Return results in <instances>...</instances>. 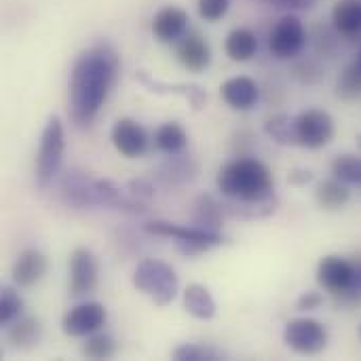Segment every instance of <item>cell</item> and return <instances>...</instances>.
Segmentation results:
<instances>
[{
    "mask_svg": "<svg viewBox=\"0 0 361 361\" xmlns=\"http://www.w3.org/2000/svg\"><path fill=\"white\" fill-rule=\"evenodd\" d=\"M59 195L68 207H99V178H91L85 171L70 169L61 180Z\"/></svg>",
    "mask_w": 361,
    "mask_h": 361,
    "instance_id": "cell-10",
    "label": "cell"
},
{
    "mask_svg": "<svg viewBox=\"0 0 361 361\" xmlns=\"http://www.w3.org/2000/svg\"><path fill=\"white\" fill-rule=\"evenodd\" d=\"M360 336H361V330H360Z\"/></svg>",
    "mask_w": 361,
    "mask_h": 361,
    "instance_id": "cell-38",
    "label": "cell"
},
{
    "mask_svg": "<svg viewBox=\"0 0 361 361\" xmlns=\"http://www.w3.org/2000/svg\"><path fill=\"white\" fill-rule=\"evenodd\" d=\"M118 72V55L110 44H95L82 51L70 70L68 112L78 127L95 121Z\"/></svg>",
    "mask_w": 361,
    "mask_h": 361,
    "instance_id": "cell-1",
    "label": "cell"
},
{
    "mask_svg": "<svg viewBox=\"0 0 361 361\" xmlns=\"http://www.w3.org/2000/svg\"><path fill=\"white\" fill-rule=\"evenodd\" d=\"M184 309L188 315H192L195 319H201V322L214 319L216 311H218L212 292L201 283H190L184 290Z\"/></svg>",
    "mask_w": 361,
    "mask_h": 361,
    "instance_id": "cell-19",
    "label": "cell"
},
{
    "mask_svg": "<svg viewBox=\"0 0 361 361\" xmlns=\"http://www.w3.org/2000/svg\"><path fill=\"white\" fill-rule=\"evenodd\" d=\"M144 231L154 237H167L176 241V247L184 256H199L214 247L224 245V235L220 231H209L197 224H176L165 220H152L144 224Z\"/></svg>",
    "mask_w": 361,
    "mask_h": 361,
    "instance_id": "cell-4",
    "label": "cell"
},
{
    "mask_svg": "<svg viewBox=\"0 0 361 361\" xmlns=\"http://www.w3.org/2000/svg\"><path fill=\"white\" fill-rule=\"evenodd\" d=\"M66 152V129L59 116H51L42 129L36 154V184L40 190L49 188L61 169Z\"/></svg>",
    "mask_w": 361,
    "mask_h": 361,
    "instance_id": "cell-5",
    "label": "cell"
},
{
    "mask_svg": "<svg viewBox=\"0 0 361 361\" xmlns=\"http://www.w3.org/2000/svg\"><path fill=\"white\" fill-rule=\"evenodd\" d=\"M216 186L228 199H260L273 192V173L258 159H235L218 171Z\"/></svg>",
    "mask_w": 361,
    "mask_h": 361,
    "instance_id": "cell-2",
    "label": "cell"
},
{
    "mask_svg": "<svg viewBox=\"0 0 361 361\" xmlns=\"http://www.w3.org/2000/svg\"><path fill=\"white\" fill-rule=\"evenodd\" d=\"M108 322V311L102 302H82L72 307L63 319L61 330L66 336L72 338H87L95 332H99Z\"/></svg>",
    "mask_w": 361,
    "mask_h": 361,
    "instance_id": "cell-9",
    "label": "cell"
},
{
    "mask_svg": "<svg viewBox=\"0 0 361 361\" xmlns=\"http://www.w3.org/2000/svg\"><path fill=\"white\" fill-rule=\"evenodd\" d=\"M231 0H199L197 8L201 19L205 21H220L226 13H228Z\"/></svg>",
    "mask_w": 361,
    "mask_h": 361,
    "instance_id": "cell-31",
    "label": "cell"
},
{
    "mask_svg": "<svg viewBox=\"0 0 361 361\" xmlns=\"http://www.w3.org/2000/svg\"><path fill=\"white\" fill-rule=\"evenodd\" d=\"M23 313V298L19 296V292L11 286H4L0 292V322L6 328L8 324H13L17 317H21Z\"/></svg>",
    "mask_w": 361,
    "mask_h": 361,
    "instance_id": "cell-28",
    "label": "cell"
},
{
    "mask_svg": "<svg viewBox=\"0 0 361 361\" xmlns=\"http://www.w3.org/2000/svg\"><path fill=\"white\" fill-rule=\"evenodd\" d=\"M171 357L176 361H218L226 355L207 345H180L173 349Z\"/></svg>",
    "mask_w": 361,
    "mask_h": 361,
    "instance_id": "cell-29",
    "label": "cell"
},
{
    "mask_svg": "<svg viewBox=\"0 0 361 361\" xmlns=\"http://www.w3.org/2000/svg\"><path fill=\"white\" fill-rule=\"evenodd\" d=\"M307 44V30L298 15H283L269 38V49L277 59H294Z\"/></svg>",
    "mask_w": 361,
    "mask_h": 361,
    "instance_id": "cell-8",
    "label": "cell"
},
{
    "mask_svg": "<svg viewBox=\"0 0 361 361\" xmlns=\"http://www.w3.org/2000/svg\"><path fill=\"white\" fill-rule=\"evenodd\" d=\"M264 131L267 135L281 144V146H298L296 140V116L290 114H275L264 123Z\"/></svg>",
    "mask_w": 361,
    "mask_h": 361,
    "instance_id": "cell-25",
    "label": "cell"
},
{
    "mask_svg": "<svg viewBox=\"0 0 361 361\" xmlns=\"http://www.w3.org/2000/svg\"><path fill=\"white\" fill-rule=\"evenodd\" d=\"M336 95L345 102H353L361 97V68L357 61L349 63L341 72L338 82H336Z\"/></svg>",
    "mask_w": 361,
    "mask_h": 361,
    "instance_id": "cell-26",
    "label": "cell"
},
{
    "mask_svg": "<svg viewBox=\"0 0 361 361\" xmlns=\"http://www.w3.org/2000/svg\"><path fill=\"white\" fill-rule=\"evenodd\" d=\"M360 140H361V135H360ZM360 144H361V142H360Z\"/></svg>",
    "mask_w": 361,
    "mask_h": 361,
    "instance_id": "cell-37",
    "label": "cell"
},
{
    "mask_svg": "<svg viewBox=\"0 0 361 361\" xmlns=\"http://www.w3.org/2000/svg\"><path fill=\"white\" fill-rule=\"evenodd\" d=\"M188 13L180 6H165L152 17V34L161 42H178L188 30Z\"/></svg>",
    "mask_w": 361,
    "mask_h": 361,
    "instance_id": "cell-15",
    "label": "cell"
},
{
    "mask_svg": "<svg viewBox=\"0 0 361 361\" xmlns=\"http://www.w3.org/2000/svg\"><path fill=\"white\" fill-rule=\"evenodd\" d=\"M283 341L298 355H317L328 345V330L317 319L298 317L288 322L283 330Z\"/></svg>",
    "mask_w": 361,
    "mask_h": 361,
    "instance_id": "cell-6",
    "label": "cell"
},
{
    "mask_svg": "<svg viewBox=\"0 0 361 361\" xmlns=\"http://www.w3.org/2000/svg\"><path fill=\"white\" fill-rule=\"evenodd\" d=\"M332 176L345 184L361 186V157L357 154H341L332 161Z\"/></svg>",
    "mask_w": 361,
    "mask_h": 361,
    "instance_id": "cell-27",
    "label": "cell"
},
{
    "mask_svg": "<svg viewBox=\"0 0 361 361\" xmlns=\"http://www.w3.org/2000/svg\"><path fill=\"white\" fill-rule=\"evenodd\" d=\"M220 95L233 110H250L258 104L260 89L258 82L250 76H233L222 82Z\"/></svg>",
    "mask_w": 361,
    "mask_h": 361,
    "instance_id": "cell-16",
    "label": "cell"
},
{
    "mask_svg": "<svg viewBox=\"0 0 361 361\" xmlns=\"http://www.w3.org/2000/svg\"><path fill=\"white\" fill-rule=\"evenodd\" d=\"M322 305H324V296L319 292H305L296 300L298 311H317V309H322Z\"/></svg>",
    "mask_w": 361,
    "mask_h": 361,
    "instance_id": "cell-33",
    "label": "cell"
},
{
    "mask_svg": "<svg viewBox=\"0 0 361 361\" xmlns=\"http://www.w3.org/2000/svg\"><path fill=\"white\" fill-rule=\"evenodd\" d=\"M224 212L220 207V199L212 197V195H201L195 201V214H192V224L209 228V231H220L222 228V220H224Z\"/></svg>",
    "mask_w": 361,
    "mask_h": 361,
    "instance_id": "cell-22",
    "label": "cell"
},
{
    "mask_svg": "<svg viewBox=\"0 0 361 361\" xmlns=\"http://www.w3.org/2000/svg\"><path fill=\"white\" fill-rule=\"evenodd\" d=\"M334 137V118L330 112L311 108L296 114V140L298 146L309 150H319L328 146Z\"/></svg>",
    "mask_w": 361,
    "mask_h": 361,
    "instance_id": "cell-7",
    "label": "cell"
},
{
    "mask_svg": "<svg viewBox=\"0 0 361 361\" xmlns=\"http://www.w3.org/2000/svg\"><path fill=\"white\" fill-rule=\"evenodd\" d=\"M154 144H157V148H159L161 152L173 157V154H180V152L186 148V144H188V133H186V129H184L180 123H176V121L163 123V125L157 129V133H154Z\"/></svg>",
    "mask_w": 361,
    "mask_h": 361,
    "instance_id": "cell-23",
    "label": "cell"
},
{
    "mask_svg": "<svg viewBox=\"0 0 361 361\" xmlns=\"http://www.w3.org/2000/svg\"><path fill=\"white\" fill-rule=\"evenodd\" d=\"M317 283L336 298L345 296L353 283V260L334 254L322 258L317 264Z\"/></svg>",
    "mask_w": 361,
    "mask_h": 361,
    "instance_id": "cell-12",
    "label": "cell"
},
{
    "mask_svg": "<svg viewBox=\"0 0 361 361\" xmlns=\"http://www.w3.org/2000/svg\"><path fill=\"white\" fill-rule=\"evenodd\" d=\"M110 140H112V146L116 148V152L123 154L125 159H137L148 148V135H146L144 127L137 121L127 118V116L118 118L112 125Z\"/></svg>",
    "mask_w": 361,
    "mask_h": 361,
    "instance_id": "cell-13",
    "label": "cell"
},
{
    "mask_svg": "<svg viewBox=\"0 0 361 361\" xmlns=\"http://www.w3.org/2000/svg\"><path fill=\"white\" fill-rule=\"evenodd\" d=\"M347 186H349V184L341 182V180L334 178V176H332L330 180L322 182V184L317 186V190H315V199H317L319 207L330 209V212L345 207V205L349 203V199H351V192H349Z\"/></svg>",
    "mask_w": 361,
    "mask_h": 361,
    "instance_id": "cell-24",
    "label": "cell"
},
{
    "mask_svg": "<svg viewBox=\"0 0 361 361\" xmlns=\"http://www.w3.org/2000/svg\"><path fill=\"white\" fill-rule=\"evenodd\" d=\"M40 336H42V328L36 317L21 315L13 324L6 326V338H8L11 347L19 349V351H30V349L38 347Z\"/></svg>",
    "mask_w": 361,
    "mask_h": 361,
    "instance_id": "cell-18",
    "label": "cell"
},
{
    "mask_svg": "<svg viewBox=\"0 0 361 361\" xmlns=\"http://www.w3.org/2000/svg\"><path fill=\"white\" fill-rule=\"evenodd\" d=\"M99 279V262L87 247H76L70 256V294L74 298L87 296L95 290Z\"/></svg>",
    "mask_w": 361,
    "mask_h": 361,
    "instance_id": "cell-11",
    "label": "cell"
},
{
    "mask_svg": "<svg viewBox=\"0 0 361 361\" xmlns=\"http://www.w3.org/2000/svg\"><path fill=\"white\" fill-rule=\"evenodd\" d=\"M338 300H341V302H347V305L361 302V256L353 260V283H351V288H349L347 294L341 296Z\"/></svg>",
    "mask_w": 361,
    "mask_h": 361,
    "instance_id": "cell-32",
    "label": "cell"
},
{
    "mask_svg": "<svg viewBox=\"0 0 361 361\" xmlns=\"http://www.w3.org/2000/svg\"><path fill=\"white\" fill-rule=\"evenodd\" d=\"M313 171H309V169H294L292 173H290V182L294 184V186H305V184H309V182H313Z\"/></svg>",
    "mask_w": 361,
    "mask_h": 361,
    "instance_id": "cell-35",
    "label": "cell"
},
{
    "mask_svg": "<svg viewBox=\"0 0 361 361\" xmlns=\"http://www.w3.org/2000/svg\"><path fill=\"white\" fill-rule=\"evenodd\" d=\"M332 23L343 36L361 34V0H338L332 8Z\"/></svg>",
    "mask_w": 361,
    "mask_h": 361,
    "instance_id": "cell-20",
    "label": "cell"
},
{
    "mask_svg": "<svg viewBox=\"0 0 361 361\" xmlns=\"http://www.w3.org/2000/svg\"><path fill=\"white\" fill-rule=\"evenodd\" d=\"M224 51L233 61H250L258 51V38L247 27H235L224 40Z\"/></svg>",
    "mask_w": 361,
    "mask_h": 361,
    "instance_id": "cell-21",
    "label": "cell"
},
{
    "mask_svg": "<svg viewBox=\"0 0 361 361\" xmlns=\"http://www.w3.org/2000/svg\"><path fill=\"white\" fill-rule=\"evenodd\" d=\"M131 283L157 307L171 305L180 292V277L173 271V267L157 258L142 260L131 275Z\"/></svg>",
    "mask_w": 361,
    "mask_h": 361,
    "instance_id": "cell-3",
    "label": "cell"
},
{
    "mask_svg": "<svg viewBox=\"0 0 361 361\" xmlns=\"http://www.w3.org/2000/svg\"><path fill=\"white\" fill-rule=\"evenodd\" d=\"M82 353L89 360H110L116 353V343L108 334H91L82 347Z\"/></svg>",
    "mask_w": 361,
    "mask_h": 361,
    "instance_id": "cell-30",
    "label": "cell"
},
{
    "mask_svg": "<svg viewBox=\"0 0 361 361\" xmlns=\"http://www.w3.org/2000/svg\"><path fill=\"white\" fill-rule=\"evenodd\" d=\"M176 57L188 72H203L212 63V47L199 32H186L176 42Z\"/></svg>",
    "mask_w": 361,
    "mask_h": 361,
    "instance_id": "cell-14",
    "label": "cell"
},
{
    "mask_svg": "<svg viewBox=\"0 0 361 361\" xmlns=\"http://www.w3.org/2000/svg\"><path fill=\"white\" fill-rule=\"evenodd\" d=\"M47 273V258L38 250H23L11 267L13 283L19 288L36 286Z\"/></svg>",
    "mask_w": 361,
    "mask_h": 361,
    "instance_id": "cell-17",
    "label": "cell"
},
{
    "mask_svg": "<svg viewBox=\"0 0 361 361\" xmlns=\"http://www.w3.org/2000/svg\"><path fill=\"white\" fill-rule=\"evenodd\" d=\"M269 4L277 6V8H290V11H305L311 8L317 0H267Z\"/></svg>",
    "mask_w": 361,
    "mask_h": 361,
    "instance_id": "cell-34",
    "label": "cell"
},
{
    "mask_svg": "<svg viewBox=\"0 0 361 361\" xmlns=\"http://www.w3.org/2000/svg\"><path fill=\"white\" fill-rule=\"evenodd\" d=\"M357 63H360V68H361V49H360V55H357V59H355Z\"/></svg>",
    "mask_w": 361,
    "mask_h": 361,
    "instance_id": "cell-36",
    "label": "cell"
}]
</instances>
